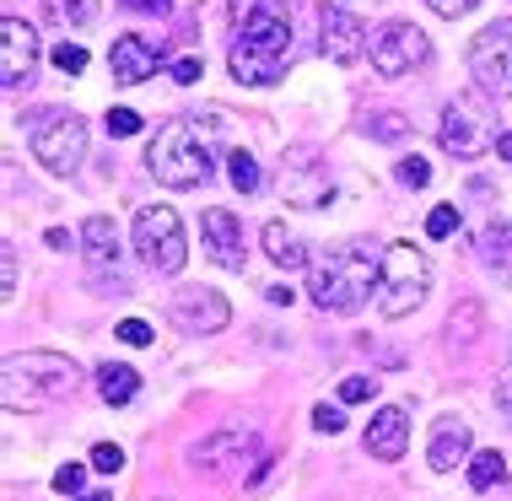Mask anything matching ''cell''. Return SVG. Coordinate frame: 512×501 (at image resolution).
Masks as SVG:
<instances>
[{
    "label": "cell",
    "instance_id": "cell-42",
    "mask_svg": "<svg viewBox=\"0 0 512 501\" xmlns=\"http://www.w3.org/2000/svg\"><path fill=\"white\" fill-rule=\"evenodd\" d=\"M44 243H49V248H71V232H60V227H49V232H44Z\"/></svg>",
    "mask_w": 512,
    "mask_h": 501
},
{
    "label": "cell",
    "instance_id": "cell-40",
    "mask_svg": "<svg viewBox=\"0 0 512 501\" xmlns=\"http://www.w3.org/2000/svg\"><path fill=\"white\" fill-rule=\"evenodd\" d=\"M6 291H17V243H6Z\"/></svg>",
    "mask_w": 512,
    "mask_h": 501
},
{
    "label": "cell",
    "instance_id": "cell-39",
    "mask_svg": "<svg viewBox=\"0 0 512 501\" xmlns=\"http://www.w3.org/2000/svg\"><path fill=\"white\" fill-rule=\"evenodd\" d=\"M124 6H130V11H146V17H168V0H124Z\"/></svg>",
    "mask_w": 512,
    "mask_h": 501
},
{
    "label": "cell",
    "instance_id": "cell-34",
    "mask_svg": "<svg viewBox=\"0 0 512 501\" xmlns=\"http://www.w3.org/2000/svg\"><path fill=\"white\" fill-rule=\"evenodd\" d=\"M119 464H124V453L114 448V442H98V448H92V469H103V475H114Z\"/></svg>",
    "mask_w": 512,
    "mask_h": 501
},
{
    "label": "cell",
    "instance_id": "cell-11",
    "mask_svg": "<svg viewBox=\"0 0 512 501\" xmlns=\"http://www.w3.org/2000/svg\"><path fill=\"white\" fill-rule=\"evenodd\" d=\"M281 200L297 205V211H318V205L335 200V178H329V167L318 162V151L297 146L281 157Z\"/></svg>",
    "mask_w": 512,
    "mask_h": 501
},
{
    "label": "cell",
    "instance_id": "cell-43",
    "mask_svg": "<svg viewBox=\"0 0 512 501\" xmlns=\"http://www.w3.org/2000/svg\"><path fill=\"white\" fill-rule=\"evenodd\" d=\"M496 157L512 162V130H507V135H496Z\"/></svg>",
    "mask_w": 512,
    "mask_h": 501
},
{
    "label": "cell",
    "instance_id": "cell-16",
    "mask_svg": "<svg viewBox=\"0 0 512 501\" xmlns=\"http://www.w3.org/2000/svg\"><path fill=\"white\" fill-rule=\"evenodd\" d=\"M318 44H324V54L335 65H356L372 49V38H367L362 17H351V11H340V6H324V33H318Z\"/></svg>",
    "mask_w": 512,
    "mask_h": 501
},
{
    "label": "cell",
    "instance_id": "cell-44",
    "mask_svg": "<svg viewBox=\"0 0 512 501\" xmlns=\"http://www.w3.org/2000/svg\"><path fill=\"white\" fill-rule=\"evenodd\" d=\"M76 501H114L108 491H87V496H76Z\"/></svg>",
    "mask_w": 512,
    "mask_h": 501
},
{
    "label": "cell",
    "instance_id": "cell-13",
    "mask_svg": "<svg viewBox=\"0 0 512 501\" xmlns=\"http://www.w3.org/2000/svg\"><path fill=\"white\" fill-rule=\"evenodd\" d=\"M81 259H87L98 291H124V270H119V232L108 216H87L81 227Z\"/></svg>",
    "mask_w": 512,
    "mask_h": 501
},
{
    "label": "cell",
    "instance_id": "cell-28",
    "mask_svg": "<svg viewBox=\"0 0 512 501\" xmlns=\"http://www.w3.org/2000/svg\"><path fill=\"white\" fill-rule=\"evenodd\" d=\"M399 184L426 189V184H432V162H426V157H405V162H399Z\"/></svg>",
    "mask_w": 512,
    "mask_h": 501
},
{
    "label": "cell",
    "instance_id": "cell-21",
    "mask_svg": "<svg viewBox=\"0 0 512 501\" xmlns=\"http://www.w3.org/2000/svg\"><path fill=\"white\" fill-rule=\"evenodd\" d=\"M475 248H480V264L507 281V275H512V221H491V227L480 232Z\"/></svg>",
    "mask_w": 512,
    "mask_h": 501
},
{
    "label": "cell",
    "instance_id": "cell-24",
    "mask_svg": "<svg viewBox=\"0 0 512 501\" xmlns=\"http://www.w3.org/2000/svg\"><path fill=\"white\" fill-rule=\"evenodd\" d=\"M44 17L54 27H87L98 17V0H44Z\"/></svg>",
    "mask_w": 512,
    "mask_h": 501
},
{
    "label": "cell",
    "instance_id": "cell-1",
    "mask_svg": "<svg viewBox=\"0 0 512 501\" xmlns=\"http://www.w3.org/2000/svg\"><path fill=\"white\" fill-rule=\"evenodd\" d=\"M232 11V44L227 65L243 87H275L286 76V49H292V11L286 0H227Z\"/></svg>",
    "mask_w": 512,
    "mask_h": 501
},
{
    "label": "cell",
    "instance_id": "cell-22",
    "mask_svg": "<svg viewBox=\"0 0 512 501\" xmlns=\"http://www.w3.org/2000/svg\"><path fill=\"white\" fill-rule=\"evenodd\" d=\"M98 394H103V405H130V399L141 394V372L124 367V361H103L98 367Z\"/></svg>",
    "mask_w": 512,
    "mask_h": 501
},
{
    "label": "cell",
    "instance_id": "cell-4",
    "mask_svg": "<svg viewBox=\"0 0 512 501\" xmlns=\"http://www.w3.org/2000/svg\"><path fill=\"white\" fill-rule=\"evenodd\" d=\"M308 291L324 313H356L367 302V291H378V259H372L362 243H345L329 259L313 264Z\"/></svg>",
    "mask_w": 512,
    "mask_h": 501
},
{
    "label": "cell",
    "instance_id": "cell-17",
    "mask_svg": "<svg viewBox=\"0 0 512 501\" xmlns=\"http://www.w3.org/2000/svg\"><path fill=\"white\" fill-rule=\"evenodd\" d=\"M200 238H205V254H211L221 270H243L248 264V248H243V227H238V216L232 211H205L200 216Z\"/></svg>",
    "mask_w": 512,
    "mask_h": 501
},
{
    "label": "cell",
    "instance_id": "cell-18",
    "mask_svg": "<svg viewBox=\"0 0 512 501\" xmlns=\"http://www.w3.org/2000/svg\"><path fill=\"white\" fill-rule=\"evenodd\" d=\"M367 453L372 458H383V464H394V458H405V448H410V415H405V405H383L378 415L367 421Z\"/></svg>",
    "mask_w": 512,
    "mask_h": 501
},
{
    "label": "cell",
    "instance_id": "cell-14",
    "mask_svg": "<svg viewBox=\"0 0 512 501\" xmlns=\"http://www.w3.org/2000/svg\"><path fill=\"white\" fill-rule=\"evenodd\" d=\"M227 318H232L227 297L211 286H184L173 297V324L184 334H216V329H227Z\"/></svg>",
    "mask_w": 512,
    "mask_h": 501
},
{
    "label": "cell",
    "instance_id": "cell-31",
    "mask_svg": "<svg viewBox=\"0 0 512 501\" xmlns=\"http://www.w3.org/2000/svg\"><path fill=\"white\" fill-rule=\"evenodd\" d=\"M108 135H141V114H135V108H114V114H108Z\"/></svg>",
    "mask_w": 512,
    "mask_h": 501
},
{
    "label": "cell",
    "instance_id": "cell-7",
    "mask_svg": "<svg viewBox=\"0 0 512 501\" xmlns=\"http://www.w3.org/2000/svg\"><path fill=\"white\" fill-rule=\"evenodd\" d=\"M135 254H141V264L157 275L184 270L189 243H184V221H178L173 205H141V211H135Z\"/></svg>",
    "mask_w": 512,
    "mask_h": 501
},
{
    "label": "cell",
    "instance_id": "cell-30",
    "mask_svg": "<svg viewBox=\"0 0 512 501\" xmlns=\"http://www.w3.org/2000/svg\"><path fill=\"white\" fill-rule=\"evenodd\" d=\"M54 65H60L65 76L87 71V49H81V44H60V49H54Z\"/></svg>",
    "mask_w": 512,
    "mask_h": 501
},
{
    "label": "cell",
    "instance_id": "cell-25",
    "mask_svg": "<svg viewBox=\"0 0 512 501\" xmlns=\"http://www.w3.org/2000/svg\"><path fill=\"white\" fill-rule=\"evenodd\" d=\"M496 480H507V458L502 453H475V458H469V485H475V491H491V485Z\"/></svg>",
    "mask_w": 512,
    "mask_h": 501
},
{
    "label": "cell",
    "instance_id": "cell-29",
    "mask_svg": "<svg viewBox=\"0 0 512 501\" xmlns=\"http://www.w3.org/2000/svg\"><path fill=\"white\" fill-rule=\"evenodd\" d=\"M81 485H87V469H81V464L54 469V491H60V496H81Z\"/></svg>",
    "mask_w": 512,
    "mask_h": 501
},
{
    "label": "cell",
    "instance_id": "cell-9",
    "mask_svg": "<svg viewBox=\"0 0 512 501\" xmlns=\"http://www.w3.org/2000/svg\"><path fill=\"white\" fill-rule=\"evenodd\" d=\"M437 141H442V151H453V157H480L486 146H496V119L486 114L480 97H453V103L442 108Z\"/></svg>",
    "mask_w": 512,
    "mask_h": 501
},
{
    "label": "cell",
    "instance_id": "cell-37",
    "mask_svg": "<svg viewBox=\"0 0 512 501\" xmlns=\"http://www.w3.org/2000/svg\"><path fill=\"white\" fill-rule=\"evenodd\" d=\"M200 71H205V65L195 60V54H184V60L173 65V81H178V87H195V81H200Z\"/></svg>",
    "mask_w": 512,
    "mask_h": 501
},
{
    "label": "cell",
    "instance_id": "cell-23",
    "mask_svg": "<svg viewBox=\"0 0 512 501\" xmlns=\"http://www.w3.org/2000/svg\"><path fill=\"white\" fill-rule=\"evenodd\" d=\"M259 238H265V254L281 264V270H302V264H308V248L286 232V221H265V232H259Z\"/></svg>",
    "mask_w": 512,
    "mask_h": 501
},
{
    "label": "cell",
    "instance_id": "cell-38",
    "mask_svg": "<svg viewBox=\"0 0 512 501\" xmlns=\"http://www.w3.org/2000/svg\"><path fill=\"white\" fill-rule=\"evenodd\" d=\"M426 6H432L437 17H464V11H475L480 0H426Z\"/></svg>",
    "mask_w": 512,
    "mask_h": 501
},
{
    "label": "cell",
    "instance_id": "cell-12",
    "mask_svg": "<svg viewBox=\"0 0 512 501\" xmlns=\"http://www.w3.org/2000/svg\"><path fill=\"white\" fill-rule=\"evenodd\" d=\"M426 60H432V44H426V33L410 27V22H389L378 38H372V71H378L383 81H399V76L421 71Z\"/></svg>",
    "mask_w": 512,
    "mask_h": 501
},
{
    "label": "cell",
    "instance_id": "cell-33",
    "mask_svg": "<svg viewBox=\"0 0 512 501\" xmlns=\"http://www.w3.org/2000/svg\"><path fill=\"white\" fill-rule=\"evenodd\" d=\"M114 334H119L124 345H135V351H141V345H151V324H146V318H124Z\"/></svg>",
    "mask_w": 512,
    "mask_h": 501
},
{
    "label": "cell",
    "instance_id": "cell-32",
    "mask_svg": "<svg viewBox=\"0 0 512 501\" xmlns=\"http://www.w3.org/2000/svg\"><path fill=\"white\" fill-rule=\"evenodd\" d=\"M405 130H410L405 114H378V119H372V135H378V141H399Z\"/></svg>",
    "mask_w": 512,
    "mask_h": 501
},
{
    "label": "cell",
    "instance_id": "cell-20",
    "mask_svg": "<svg viewBox=\"0 0 512 501\" xmlns=\"http://www.w3.org/2000/svg\"><path fill=\"white\" fill-rule=\"evenodd\" d=\"M426 458H432V469H442V475H448V469H459L464 458H475V453H469V426L464 421H437Z\"/></svg>",
    "mask_w": 512,
    "mask_h": 501
},
{
    "label": "cell",
    "instance_id": "cell-3",
    "mask_svg": "<svg viewBox=\"0 0 512 501\" xmlns=\"http://www.w3.org/2000/svg\"><path fill=\"white\" fill-rule=\"evenodd\" d=\"M81 388V367L71 356H54V351H27V356H11L6 372H0V399L6 410H44V405H60Z\"/></svg>",
    "mask_w": 512,
    "mask_h": 501
},
{
    "label": "cell",
    "instance_id": "cell-10",
    "mask_svg": "<svg viewBox=\"0 0 512 501\" xmlns=\"http://www.w3.org/2000/svg\"><path fill=\"white\" fill-rule=\"evenodd\" d=\"M469 71L475 87L491 97H512V22H491L469 44Z\"/></svg>",
    "mask_w": 512,
    "mask_h": 501
},
{
    "label": "cell",
    "instance_id": "cell-36",
    "mask_svg": "<svg viewBox=\"0 0 512 501\" xmlns=\"http://www.w3.org/2000/svg\"><path fill=\"white\" fill-rule=\"evenodd\" d=\"M313 426H318V431H329V437H335V431H345V415H340L335 405H318V410H313Z\"/></svg>",
    "mask_w": 512,
    "mask_h": 501
},
{
    "label": "cell",
    "instance_id": "cell-8",
    "mask_svg": "<svg viewBox=\"0 0 512 501\" xmlns=\"http://www.w3.org/2000/svg\"><path fill=\"white\" fill-rule=\"evenodd\" d=\"M189 464H195L200 475L232 480V475H248V464H270V458L259 453V437H254L248 426H221V431H211L205 442H195Z\"/></svg>",
    "mask_w": 512,
    "mask_h": 501
},
{
    "label": "cell",
    "instance_id": "cell-27",
    "mask_svg": "<svg viewBox=\"0 0 512 501\" xmlns=\"http://www.w3.org/2000/svg\"><path fill=\"white\" fill-rule=\"evenodd\" d=\"M426 232H432V238H453V232H459V205H437V211L426 216Z\"/></svg>",
    "mask_w": 512,
    "mask_h": 501
},
{
    "label": "cell",
    "instance_id": "cell-5",
    "mask_svg": "<svg viewBox=\"0 0 512 501\" xmlns=\"http://www.w3.org/2000/svg\"><path fill=\"white\" fill-rule=\"evenodd\" d=\"M426 286H432V264L415 243H389L378 259V308L383 318H405L426 302Z\"/></svg>",
    "mask_w": 512,
    "mask_h": 501
},
{
    "label": "cell",
    "instance_id": "cell-15",
    "mask_svg": "<svg viewBox=\"0 0 512 501\" xmlns=\"http://www.w3.org/2000/svg\"><path fill=\"white\" fill-rule=\"evenodd\" d=\"M33 65H38V33L22 17H0V81L22 87V81H33Z\"/></svg>",
    "mask_w": 512,
    "mask_h": 501
},
{
    "label": "cell",
    "instance_id": "cell-19",
    "mask_svg": "<svg viewBox=\"0 0 512 501\" xmlns=\"http://www.w3.org/2000/svg\"><path fill=\"white\" fill-rule=\"evenodd\" d=\"M108 71H114V81H124V87H135V81H146L157 71V49H151L141 33H124V38H114V49H108Z\"/></svg>",
    "mask_w": 512,
    "mask_h": 501
},
{
    "label": "cell",
    "instance_id": "cell-2",
    "mask_svg": "<svg viewBox=\"0 0 512 501\" xmlns=\"http://www.w3.org/2000/svg\"><path fill=\"white\" fill-rule=\"evenodd\" d=\"M146 167L168 189H200L216 173V119L211 114H178L157 130L146 151Z\"/></svg>",
    "mask_w": 512,
    "mask_h": 501
},
{
    "label": "cell",
    "instance_id": "cell-26",
    "mask_svg": "<svg viewBox=\"0 0 512 501\" xmlns=\"http://www.w3.org/2000/svg\"><path fill=\"white\" fill-rule=\"evenodd\" d=\"M227 173H232V189H238V194H254L259 184H265V178H259V162L248 157V151H232V157H227Z\"/></svg>",
    "mask_w": 512,
    "mask_h": 501
},
{
    "label": "cell",
    "instance_id": "cell-6",
    "mask_svg": "<svg viewBox=\"0 0 512 501\" xmlns=\"http://www.w3.org/2000/svg\"><path fill=\"white\" fill-rule=\"evenodd\" d=\"M27 141H33V157L49 167V173L71 178L81 157H87V124L71 108H38L33 124H27Z\"/></svg>",
    "mask_w": 512,
    "mask_h": 501
},
{
    "label": "cell",
    "instance_id": "cell-35",
    "mask_svg": "<svg viewBox=\"0 0 512 501\" xmlns=\"http://www.w3.org/2000/svg\"><path fill=\"white\" fill-rule=\"evenodd\" d=\"M340 399H345V405H362V399H372V378H345L340 383Z\"/></svg>",
    "mask_w": 512,
    "mask_h": 501
},
{
    "label": "cell",
    "instance_id": "cell-41",
    "mask_svg": "<svg viewBox=\"0 0 512 501\" xmlns=\"http://www.w3.org/2000/svg\"><path fill=\"white\" fill-rule=\"evenodd\" d=\"M496 405H502V415L512 421V378H502V388H496Z\"/></svg>",
    "mask_w": 512,
    "mask_h": 501
}]
</instances>
